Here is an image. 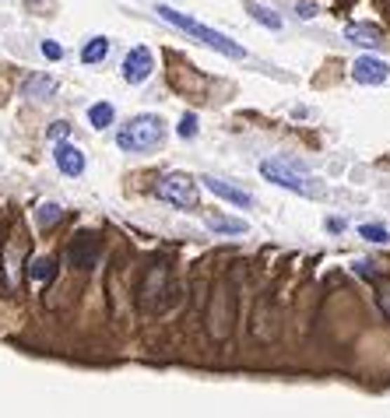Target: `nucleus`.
Instances as JSON below:
<instances>
[{
	"label": "nucleus",
	"instance_id": "f257e3e1",
	"mask_svg": "<svg viewBox=\"0 0 390 418\" xmlns=\"http://www.w3.org/2000/svg\"><path fill=\"white\" fill-rule=\"evenodd\" d=\"M159 18H166L169 25L183 29L187 36L201 39L204 46H211V50H218V53H225V57H232V60H243V57H246V50H243L239 43H232L229 36H222V32H215V29H208V25H201V22H194V18L180 15V11H176V8H169V4H159Z\"/></svg>",
	"mask_w": 390,
	"mask_h": 418
},
{
	"label": "nucleus",
	"instance_id": "f03ea898",
	"mask_svg": "<svg viewBox=\"0 0 390 418\" xmlns=\"http://www.w3.org/2000/svg\"><path fill=\"white\" fill-rule=\"evenodd\" d=\"M208 334L215 341H225L236 327V285L229 278H218L211 285V302H208Z\"/></svg>",
	"mask_w": 390,
	"mask_h": 418
},
{
	"label": "nucleus",
	"instance_id": "7ed1b4c3",
	"mask_svg": "<svg viewBox=\"0 0 390 418\" xmlns=\"http://www.w3.org/2000/svg\"><path fill=\"white\" fill-rule=\"evenodd\" d=\"M166 141V123L162 116H152V113H141L134 116L120 134H116V144L120 151H152Z\"/></svg>",
	"mask_w": 390,
	"mask_h": 418
},
{
	"label": "nucleus",
	"instance_id": "20e7f679",
	"mask_svg": "<svg viewBox=\"0 0 390 418\" xmlns=\"http://www.w3.org/2000/svg\"><path fill=\"white\" fill-rule=\"evenodd\" d=\"M169 302H173V278H169V267L159 260L144 271V278L137 285V309L141 313H162Z\"/></svg>",
	"mask_w": 390,
	"mask_h": 418
},
{
	"label": "nucleus",
	"instance_id": "39448f33",
	"mask_svg": "<svg viewBox=\"0 0 390 418\" xmlns=\"http://www.w3.org/2000/svg\"><path fill=\"white\" fill-rule=\"evenodd\" d=\"M260 172L271 179V183H278V186H285V190H292V193H302V197H316L320 190H316V179L299 165V162H292V158H267V162H260Z\"/></svg>",
	"mask_w": 390,
	"mask_h": 418
},
{
	"label": "nucleus",
	"instance_id": "423d86ee",
	"mask_svg": "<svg viewBox=\"0 0 390 418\" xmlns=\"http://www.w3.org/2000/svg\"><path fill=\"white\" fill-rule=\"evenodd\" d=\"M99 257H102V236L95 229H81L71 243H67V260L74 271L88 274L99 267Z\"/></svg>",
	"mask_w": 390,
	"mask_h": 418
},
{
	"label": "nucleus",
	"instance_id": "0eeeda50",
	"mask_svg": "<svg viewBox=\"0 0 390 418\" xmlns=\"http://www.w3.org/2000/svg\"><path fill=\"white\" fill-rule=\"evenodd\" d=\"M155 193H159L162 200L176 204V207H197V200H201L197 179L187 176V172H169V176H162V179L155 183Z\"/></svg>",
	"mask_w": 390,
	"mask_h": 418
},
{
	"label": "nucleus",
	"instance_id": "6e6552de",
	"mask_svg": "<svg viewBox=\"0 0 390 418\" xmlns=\"http://www.w3.org/2000/svg\"><path fill=\"white\" fill-rule=\"evenodd\" d=\"M152 71H155V60H152V53L144 46L127 53V60H123V81L127 85H144L152 78Z\"/></svg>",
	"mask_w": 390,
	"mask_h": 418
},
{
	"label": "nucleus",
	"instance_id": "1a4fd4ad",
	"mask_svg": "<svg viewBox=\"0 0 390 418\" xmlns=\"http://www.w3.org/2000/svg\"><path fill=\"white\" fill-rule=\"evenodd\" d=\"M386 74H390V67H386L383 60H376V57H358L355 67H351V78H355L358 85H383Z\"/></svg>",
	"mask_w": 390,
	"mask_h": 418
},
{
	"label": "nucleus",
	"instance_id": "9d476101",
	"mask_svg": "<svg viewBox=\"0 0 390 418\" xmlns=\"http://www.w3.org/2000/svg\"><path fill=\"white\" fill-rule=\"evenodd\" d=\"M53 158H57V169H60L64 176H81V172H85V155H81V148H74V144H67V141L57 144Z\"/></svg>",
	"mask_w": 390,
	"mask_h": 418
},
{
	"label": "nucleus",
	"instance_id": "9b49d317",
	"mask_svg": "<svg viewBox=\"0 0 390 418\" xmlns=\"http://www.w3.org/2000/svg\"><path fill=\"white\" fill-rule=\"evenodd\" d=\"M201 183H208V190L215 193V197H225L229 204H236V207H253V197L246 193V190H239V186H232V183H225V179H215V176H204Z\"/></svg>",
	"mask_w": 390,
	"mask_h": 418
},
{
	"label": "nucleus",
	"instance_id": "f8f14e48",
	"mask_svg": "<svg viewBox=\"0 0 390 418\" xmlns=\"http://www.w3.org/2000/svg\"><path fill=\"white\" fill-rule=\"evenodd\" d=\"M344 36H348L355 46H369V50L383 43L379 29H372V25H348V29H344Z\"/></svg>",
	"mask_w": 390,
	"mask_h": 418
},
{
	"label": "nucleus",
	"instance_id": "ddd939ff",
	"mask_svg": "<svg viewBox=\"0 0 390 418\" xmlns=\"http://www.w3.org/2000/svg\"><path fill=\"white\" fill-rule=\"evenodd\" d=\"M53 81L46 78V74H32L25 85H22V92H25V99H46V95H53Z\"/></svg>",
	"mask_w": 390,
	"mask_h": 418
},
{
	"label": "nucleus",
	"instance_id": "4468645a",
	"mask_svg": "<svg viewBox=\"0 0 390 418\" xmlns=\"http://www.w3.org/2000/svg\"><path fill=\"white\" fill-rule=\"evenodd\" d=\"M106 53H109V39H106V36H95V39L85 43L81 60H85V64H99V60H106Z\"/></svg>",
	"mask_w": 390,
	"mask_h": 418
},
{
	"label": "nucleus",
	"instance_id": "2eb2a0df",
	"mask_svg": "<svg viewBox=\"0 0 390 418\" xmlns=\"http://www.w3.org/2000/svg\"><path fill=\"white\" fill-rule=\"evenodd\" d=\"M29 278H32V281H53V278H57V264H53L50 257H36L32 267H29Z\"/></svg>",
	"mask_w": 390,
	"mask_h": 418
},
{
	"label": "nucleus",
	"instance_id": "dca6fc26",
	"mask_svg": "<svg viewBox=\"0 0 390 418\" xmlns=\"http://www.w3.org/2000/svg\"><path fill=\"white\" fill-rule=\"evenodd\" d=\"M60 218H64L60 204H39V207H36V222H39V229H53Z\"/></svg>",
	"mask_w": 390,
	"mask_h": 418
},
{
	"label": "nucleus",
	"instance_id": "f3484780",
	"mask_svg": "<svg viewBox=\"0 0 390 418\" xmlns=\"http://www.w3.org/2000/svg\"><path fill=\"white\" fill-rule=\"evenodd\" d=\"M246 11H250V15H253V18H257V22H260L264 29H274V32L281 29V18H278L274 11H267V8H260V4H253V0H250V4H246Z\"/></svg>",
	"mask_w": 390,
	"mask_h": 418
},
{
	"label": "nucleus",
	"instance_id": "a211bd4d",
	"mask_svg": "<svg viewBox=\"0 0 390 418\" xmlns=\"http://www.w3.org/2000/svg\"><path fill=\"white\" fill-rule=\"evenodd\" d=\"M113 116H116V113H113V106H109V102H95V106L88 109L92 127H109V123H113Z\"/></svg>",
	"mask_w": 390,
	"mask_h": 418
},
{
	"label": "nucleus",
	"instance_id": "6ab92c4d",
	"mask_svg": "<svg viewBox=\"0 0 390 418\" xmlns=\"http://www.w3.org/2000/svg\"><path fill=\"white\" fill-rule=\"evenodd\" d=\"M208 229H215V232H246V225L243 222H232V218H218V215H208Z\"/></svg>",
	"mask_w": 390,
	"mask_h": 418
},
{
	"label": "nucleus",
	"instance_id": "aec40b11",
	"mask_svg": "<svg viewBox=\"0 0 390 418\" xmlns=\"http://www.w3.org/2000/svg\"><path fill=\"white\" fill-rule=\"evenodd\" d=\"M358 236H362V239H369V243H386V239H390V232H386V229H379V225H362V229H358Z\"/></svg>",
	"mask_w": 390,
	"mask_h": 418
},
{
	"label": "nucleus",
	"instance_id": "412c9836",
	"mask_svg": "<svg viewBox=\"0 0 390 418\" xmlns=\"http://www.w3.org/2000/svg\"><path fill=\"white\" fill-rule=\"evenodd\" d=\"M176 130H180V137H197V116H194V113H187V116L180 120V127H176Z\"/></svg>",
	"mask_w": 390,
	"mask_h": 418
},
{
	"label": "nucleus",
	"instance_id": "4be33fe9",
	"mask_svg": "<svg viewBox=\"0 0 390 418\" xmlns=\"http://www.w3.org/2000/svg\"><path fill=\"white\" fill-rule=\"evenodd\" d=\"M376 299H379V309H383V316L390 320V281H383V285H379V295H376Z\"/></svg>",
	"mask_w": 390,
	"mask_h": 418
},
{
	"label": "nucleus",
	"instance_id": "5701e85b",
	"mask_svg": "<svg viewBox=\"0 0 390 418\" xmlns=\"http://www.w3.org/2000/svg\"><path fill=\"white\" fill-rule=\"evenodd\" d=\"M43 57H46V60H60V57H64V50H60L53 39H46V43H43Z\"/></svg>",
	"mask_w": 390,
	"mask_h": 418
},
{
	"label": "nucleus",
	"instance_id": "b1692460",
	"mask_svg": "<svg viewBox=\"0 0 390 418\" xmlns=\"http://www.w3.org/2000/svg\"><path fill=\"white\" fill-rule=\"evenodd\" d=\"M67 130H71V123H64V120H60V123H53V127H50V137H53V141H64V137H67Z\"/></svg>",
	"mask_w": 390,
	"mask_h": 418
}]
</instances>
